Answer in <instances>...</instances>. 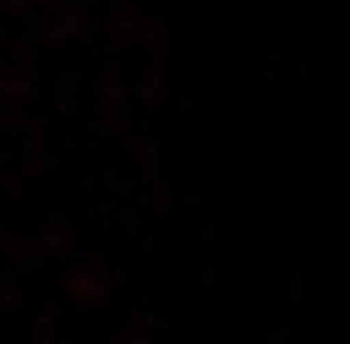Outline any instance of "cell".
Segmentation results:
<instances>
[{"label":"cell","mask_w":350,"mask_h":344,"mask_svg":"<svg viewBox=\"0 0 350 344\" xmlns=\"http://www.w3.org/2000/svg\"><path fill=\"white\" fill-rule=\"evenodd\" d=\"M68 295H74L80 308H98V302L111 295V277H105L98 265H74V271H68Z\"/></svg>","instance_id":"obj_1"},{"label":"cell","mask_w":350,"mask_h":344,"mask_svg":"<svg viewBox=\"0 0 350 344\" xmlns=\"http://www.w3.org/2000/svg\"><path fill=\"white\" fill-rule=\"evenodd\" d=\"M25 86H31V80H25L18 68H12V74H0V98H6V105H18V98H25Z\"/></svg>","instance_id":"obj_2"}]
</instances>
